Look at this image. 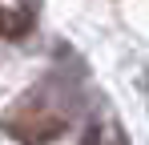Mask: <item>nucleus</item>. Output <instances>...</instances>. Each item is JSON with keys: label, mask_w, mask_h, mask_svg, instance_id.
<instances>
[{"label": "nucleus", "mask_w": 149, "mask_h": 145, "mask_svg": "<svg viewBox=\"0 0 149 145\" xmlns=\"http://www.w3.org/2000/svg\"><path fill=\"white\" fill-rule=\"evenodd\" d=\"M0 32H8V16H4V8H0Z\"/></svg>", "instance_id": "nucleus-2"}, {"label": "nucleus", "mask_w": 149, "mask_h": 145, "mask_svg": "<svg viewBox=\"0 0 149 145\" xmlns=\"http://www.w3.org/2000/svg\"><path fill=\"white\" fill-rule=\"evenodd\" d=\"M4 133L24 145H45L65 133V121L49 109H40V105H16V109L4 113Z\"/></svg>", "instance_id": "nucleus-1"}]
</instances>
